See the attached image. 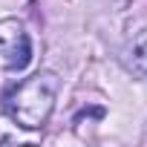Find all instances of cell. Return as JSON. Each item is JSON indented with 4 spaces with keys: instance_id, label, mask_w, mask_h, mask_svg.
<instances>
[{
    "instance_id": "1",
    "label": "cell",
    "mask_w": 147,
    "mask_h": 147,
    "mask_svg": "<svg viewBox=\"0 0 147 147\" xmlns=\"http://www.w3.org/2000/svg\"><path fill=\"white\" fill-rule=\"evenodd\" d=\"M58 84L61 81L55 72H49V69L35 72L32 78H26L23 84H18L15 90L6 92V98H3L6 115L23 130H40L55 110Z\"/></svg>"
},
{
    "instance_id": "2",
    "label": "cell",
    "mask_w": 147,
    "mask_h": 147,
    "mask_svg": "<svg viewBox=\"0 0 147 147\" xmlns=\"http://www.w3.org/2000/svg\"><path fill=\"white\" fill-rule=\"evenodd\" d=\"M32 61V40L18 18H3L0 20V69L20 72Z\"/></svg>"
},
{
    "instance_id": "3",
    "label": "cell",
    "mask_w": 147,
    "mask_h": 147,
    "mask_svg": "<svg viewBox=\"0 0 147 147\" xmlns=\"http://www.w3.org/2000/svg\"><path fill=\"white\" fill-rule=\"evenodd\" d=\"M124 66H127V72H133L136 78H147V29L127 46Z\"/></svg>"
}]
</instances>
